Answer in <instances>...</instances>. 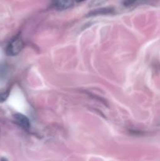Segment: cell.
<instances>
[{"label": "cell", "instance_id": "7", "mask_svg": "<svg viewBox=\"0 0 160 161\" xmlns=\"http://www.w3.org/2000/svg\"><path fill=\"white\" fill-rule=\"evenodd\" d=\"M137 1H139V0H123V5L126 6V7H128V6H130L134 4Z\"/></svg>", "mask_w": 160, "mask_h": 161}, {"label": "cell", "instance_id": "6", "mask_svg": "<svg viewBox=\"0 0 160 161\" xmlns=\"http://www.w3.org/2000/svg\"><path fill=\"white\" fill-rule=\"evenodd\" d=\"M9 91H10V89H8L5 92L0 93V103H3L5 101H6L9 95Z\"/></svg>", "mask_w": 160, "mask_h": 161}, {"label": "cell", "instance_id": "1", "mask_svg": "<svg viewBox=\"0 0 160 161\" xmlns=\"http://www.w3.org/2000/svg\"><path fill=\"white\" fill-rule=\"evenodd\" d=\"M24 47V42L20 36H17L9 42L6 47V53L8 56H16L18 54Z\"/></svg>", "mask_w": 160, "mask_h": 161}, {"label": "cell", "instance_id": "8", "mask_svg": "<svg viewBox=\"0 0 160 161\" xmlns=\"http://www.w3.org/2000/svg\"><path fill=\"white\" fill-rule=\"evenodd\" d=\"M84 1H86V0H75V2H77V3H82V2Z\"/></svg>", "mask_w": 160, "mask_h": 161}, {"label": "cell", "instance_id": "4", "mask_svg": "<svg viewBox=\"0 0 160 161\" xmlns=\"http://www.w3.org/2000/svg\"><path fill=\"white\" fill-rule=\"evenodd\" d=\"M114 12V9L111 7L106 8H100L98 9H94L91 11L87 14V17H93V16H98V15H105V14H112Z\"/></svg>", "mask_w": 160, "mask_h": 161}, {"label": "cell", "instance_id": "5", "mask_svg": "<svg viewBox=\"0 0 160 161\" xmlns=\"http://www.w3.org/2000/svg\"><path fill=\"white\" fill-rule=\"evenodd\" d=\"M108 2V0H91L89 3V8H93V7H97V6H100L101 5L104 4Z\"/></svg>", "mask_w": 160, "mask_h": 161}, {"label": "cell", "instance_id": "2", "mask_svg": "<svg viewBox=\"0 0 160 161\" xmlns=\"http://www.w3.org/2000/svg\"><path fill=\"white\" fill-rule=\"evenodd\" d=\"M74 6V0H52L51 7L56 10H65Z\"/></svg>", "mask_w": 160, "mask_h": 161}, {"label": "cell", "instance_id": "3", "mask_svg": "<svg viewBox=\"0 0 160 161\" xmlns=\"http://www.w3.org/2000/svg\"><path fill=\"white\" fill-rule=\"evenodd\" d=\"M13 118L15 119L16 123L24 129V130H29L31 128V123H30L29 119L26 116L20 113H16L13 115Z\"/></svg>", "mask_w": 160, "mask_h": 161}]
</instances>
